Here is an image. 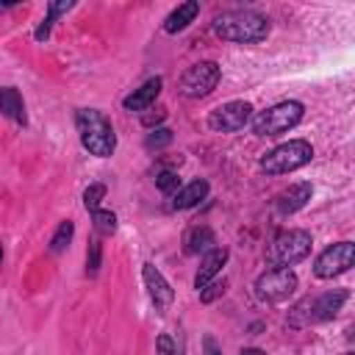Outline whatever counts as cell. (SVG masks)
<instances>
[{"instance_id":"29","label":"cell","mask_w":355,"mask_h":355,"mask_svg":"<svg viewBox=\"0 0 355 355\" xmlns=\"http://www.w3.org/2000/svg\"><path fill=\"white\" fill-rule=\"evenodd\" d=\"M202 355H222V349H219V344H216V338L211 333L202 336Z\"/></svg>"},{"instance_id":"19","label":"cell","mask_w":355,"mask_h":355,"mask_svg":"<svg viewBox=\"0 0 355 355\" xmlns=\"http://www.w3.org/2000/svg\"><path fill=\"white\" fill-rule=\"evenodd\" d=\"M72 6H75L72 0H50V3H47V17H44V19L39 22V28L33 31V39H36V42H44V39L50 36V28H53V22H55L61 14H67Z\"/></svg>"},{"instance_id":"12","label":"cell","mask_w":355,"mask_h":355,"mask_svg":"<svg viewBox=\"0 0 355 355\" xmlns=\"http://www.w3.org/2000/svg\"><path fill=\"white\" fill-rule=\"evenodd\" d=\"M311 194H313V186H311V183H305V180H302V183H294V186L283 189V191L275 197V208H277V214H283V216L297 214L300 208L308 205Z\"/></svg>"},{"instance_id":"30","label":"cell","mask_w":355,"mask_h":355,"mask_svg":"<svg viewBox=\"0 0 355 355\" xmlns=\"http://www.w3.org/2000/svg\"><path fill=\"white\" fill-rule=\"evenodd\" d=\"M239 355H266V352H263V349H258V347H244Z\"/></svg>"},{"instance_id":"9","label":"cell","mask_w":355,"mask_h":355,"mask_svg":"<svg viewBox=\"0 0 355 355\" xmlns=\"http://www.w3.org/2000/svg\"><path fill=\"white\" fill-rule=\"evenodd\" d=\"M252 111L255 108L247 100H227L208 114V128L216 133H236L252 122Z\"/></svg>"},{"instance_id":"28","label":"cell","mask_w":355,"mask_h":355,"mask_svg":"<svg viewBox=\"0 0 355 355\" xmlns=\"http://www.w3.org/2000/svg\"><path fill=\"white\" fill-rule=\"evenodd\" d=\"M164 119H166V111H158V108H155V114H141V122L147 128H161Z\"/></svg>"},{"instance_id":"33","label":"cell","mask_w":355,"mask_h":355,"mask_svg":"<svg viewBox=\"0 0 355 355\" xmlns=\"http://www.w3.org/2000/svg\"><path fill=\"white\" fill-rule=\"evenodd\" d=\"M344 355H352V352H344Z\"/></svg>"},{"instance_id":"25","label":"cell","mask_w":355,"mask_h":355,"mask_svg":"<svg viewBox=\"0 0 355 355\" xmlns=\"http://www.w3.org/2000/svg\"><path fill=\"white\" fill-rule=\"evenodd\" d=\"M105 200V183H92L86 191H83V208L92 214L100 208V202Z\"/></svg>"},{"instance_id":"17","label":"cell","mask_w":355,"mask_h":355,"mask_svg":"<svg viewBox=\"0 0 355 355\" xmlns=\"http://www.w3.org/2000/svg\"><path fill=\"white\" fill-rule=\"evenodd\" d=\"M0 114L17 125H28V114H25V100L14 86H0Z\"/></svg>"},{"instance_id":"2","label":"cell","mask_w":355,"mask_h":355,"mask_svg":"<svg viewBox=\"0 0 355 355\" xmlns=\"http://www.w3.org/2000/svg\"><path fill=\"white\" fill-rule=\"evenodd\" d=\"M75 128H78L80 144H83V150L89 155H97V158H111L114 155L116 133H114L111 119L103 111H97V108H78Z\"/></svg>"},{"instance_id":"31","label":"cell","mask_w":355,"mask_h":355,"mask_svg":"<svg viewBox=\"0 0 355 355\" xmlns=\"http://www.w3.org/2000/svg\"><path fill=\"white\" fill-rule=\"evenodd\" d=\"M8 8H14V3H0V14H3V11H8Z\"/></svg>"},{"instance_id":"8","label":"cell","mask_w":355,"mask_h":355,"mask_svg":"<svg viewBox=\"0 0 355 355\" xmlns=\"http://www.w3.org/2000/svg\"><path fill=\"white\" fill-rule=\"evenodd\" d=\"M352 263H355V244L352 241H336L324 252H319V258L313 261V275L319 280H333V277L349 272Z\"/></svg>"},{"instance_id":"13","label":"cell","mask_w":355,"mask_h":355,"mask_svg":"<svg viewBox=\"0 0 355 355\" xmlns=\"http://www.w3.org/2000/svg\"><path fill=\"white\" fill-rule=\"evenodd\" d=\"M161 86H164L161 75H155V78L144 80L139 89H133V92H130V94L122 100V108H125V111H147V108H150V105L158 100Z\"/></svg>"},{"instance_id":"22","label":"cell","mask_w":355,"mask_h":355,"mask_svg":"<svg viewBox=\"0 0 355 355\" xmlns=\"http://www.w3.org/2000/svg\"><path fill=\"white\" fill-rule=\"evenodd\" d=\"M155 186H158L161 194L175 197L180 191V178H178L175 169H155Z\"/></svg>"},{"instance_id":"27","label":"cell","mask_w":355,"mask_h":355,"mask_svg":"<svg viewBox=\"0 0 355 355\" xmlns=\"http://www.w3.org/2000/svg\"><path fill=\"white\" fill-rule=\"evenodd\" d=\"M155 352H158V355H178V349H175V344H172V336L161 333V336L155 338Z\"/></svg>"},{"instance_id":"26","label":"cell","mask_w":355,"mask_h":355,"mask_svg":"<svg viewBox=\"0 0 355 355\" xmlns=\"http://www.w3.org/2000/svg\"><path fill=\"white\" fill-rule=\"evenodd\" d=\"M219 294H225V280L219 283V280H211L205 288H200V300L202 302H214Z\"/></svg>"},{"instance_id":"23","label":"cell","mask_w":355,"mask_h":355,"mask_svg":"<svg viewBox=\"0 0 355 355\" xmlns=\"http://www.w3.org/2000/svg\"><path fill=\"white\" fill-rule=\"evenodd\" d=\"M172 130L169 128H153L147 136H144V150H150V153H158V150H164V147H169L172 144Z\"/></svg>"},{"instance_id":"24","label":"cell","mask_w":355,"mask_h":355,"mask_svg":"<svg viewBox=\"0 0 355 355\" xmlns=\"http://www.w3.org/2000/svg\"><path fill=\"white\" fill-rule=\"evenodd\" d=\"M100 266H103V244H100V239H92L86 247V275L94 277L100 272Z\"/></svg>"},{"instance_id":"16","label":"cell","mask_w":355,"mask_h":355,"mask_svg":"<svg viewBox=\"0 0 355 355\" xmlns=\"http://www.w3.org/2000/svg\"><path fill=\"white\" fill-rule=\"evenodd\" d=\"M208 191H211L208 180H205V178H197V180H191V183L180 186V191L172 197V208H175V211L194 208V205H200V202L208 197Z\"/></svg>"},{"instance_id":"21","label":"cell","mask_w":355,"mask_h":355,"mask_svg":"<svg viewBox=\"0 0 355 355\" xmlns=\"http://www.w3.org/2000/svg\"><path fill=\"white\" fill-rule=\"evenodd\" d=\"M92 227H94L97 236H111L116 230V214L114 211H105V208L92 211Z\"/></svg>"},{"instance_id":"14","label":"cell","mask_w":355,"mask_h":355,"mask_svg":"<svg viewBox=\"0 0 355 355\" xmlns=\"http://www.w3.org/2000/svg\"><path fill=\"white\" fill-rule=\"evenodd\" d=\"M227 247H214L211 252H205L202 255V261H200V269H197V275H194V288L200 291V288H205L219 272H222V266L227 263Z\"/></svg>"},{"instance_id":"3","label":"cell","mask_w":355,"mask_h":355,"mask_svg":"<svg viewBox=\"0 0 355 355\" xmlns=\"http://www.w3.org/2000/svg\"><path fill=\"white\" fill-rule=\"evenodd\" d=\"M347 300H349L347 288H330V291L316 294V297H302L297 305L288 308L286 322H288V327H311V324L327 322L344 308Z\"/></svg>"},{"instance_id":"7","label":"cell","mask_w":355,"mask_h":355,"mask_svg":"<svg viewBox=\"0 0 355 355\" xmlns=\"http://www.w3.org/2000/svg\"><path fill=\"white\" fill-rule=\"evenodd\" d=\"M219 78H222V69H219L216 61H200V64H191L180 75L178 89L189 100H202V97H208L219 86Z\"/></svg>"},{"instance_id":"4","label":"cell","mask_w":355,"mask_h":355,"mask_svg":"<svg viewBox=\"0 0 355 355\" xmlns=\"http://www.w3.org/2000/svg\"><path fill=\"white\" fill-rule=\"evenodd\" d=\"M311 247H313V239H311L308 230H302V227L283 230L272 239V244L266 250V263L272 269H288V266L305 261Z\"/></svg>"},{"instance_id":"32","label":"cell","mask_w":355,"mask_h":355,"mask_svg":"<svg viewBox=\"0 0 355 355\" xmlns=\"http://www.w3.org/2000/svg\"><path fill=\"white\" fill-rule=\"evenodd\" d=\"M0 263H3V244H0Z\"/></svg>"},{"instance_id":"6","label":"cell","mask_w":355,"mask_h":355,"mask_svg":"<svg viewBox=\"0 0 355 355\" xmlns=\"http://www.w3.org/2000/svg\"><path fill=\"white\" fill-rule=\"evenodd\" d=\"M305 116V105L300 100H283L269 105L266 111H261L258 116H252V133L255 136H280L288 133L291 128H297Z\"/></svg>"},{"instance_id":"1","label":"cell","mask_w":355,"mask_h":355,"mask_svg":"<svg viewBox=\"0 0 355 355\" xmlns=\"http://www.w3.org/2000/svg\"><path fill=\"white\" fill-rule=\"evenodd\" d=\"M214 33L233 44H258L269 36V19L252 8L222 11L214 19Z\"/></svg>"},{"instance_id":"10","label":"cell","mask_w":355,"mask_h":355,"mask_svg":"<svg viewBox=\"0 0 355 355\" xmlns=\"http://www.w3.org/2000/svg\"><path fill=\"white\" fill-rule=\"evenodd\" d=\"M300 280L291 269H269L255 280V297L261 302H283L297 291Z\"/></svg>"},{"instance_id":"20","label":"cell","mask_w":355,"mask_h":355,"mask_svg":"<svg viewBox=\"0 0 355 355\" xmlns=\"http://www.w3.org/2000/svg\"><path fill=\"white\" fill-rule=\"evenodd\" d=\"M72 236H75V222L72 219H64L58 227H55V233H53V239H50V252H64L67 247H69V241H72Z\"/></svg>"},{"instance_id":"11","label":"cell","mask_w":355,"mask_h":355,"mask_svg":"<svg viewBox=\"0 0 355 355\" xmlns=\"http://www.w3.org/2000/svg\"><path fill=\"white\" fill-rule=\"evenodd\" d=\"M141 277H144V286H147V294H150V300H153L155 311L169 308V305H172V300H175V291H172L169 280L161 275V269H158L155 263H150V261H147V263L141 266Z\"/></svg>"},{"instance_id":"15","label":"cell","mask_w":355,"mask_h":355,"mask_svg":"<svg viewBox=\"0 0 355 355\" xmlns=\"http://www.w3.org/2000/svg\"><path fill=\"white\" fill-rule=\"evenodd\" d=\"M214 247H216V236H214V230L208 225H194L183 236V252L186 255H200V252L205 255Z\"/></svg>"},{"instance_id":"18","label":"cell","mask_w":355,"mask_h":355,"mask_svg":"<svg viewBox=\"0 0 355 355\" xmlns=\"http://www.w3.org/2000/svg\"><path fill=\"white\" fill-rule=\"evenodd\" d=\"M197 14H200V3H197V0H186V3H180L178 8H172V11L166 14L164 31H166V33H180V31H186V28L194 22Z\"/></svg>"},{"instance_id":"5","label":"cell","mask_w":355,"mask_h":355,"mask_svg":"<svg viewBox=\"0 0 355 355\" xmlns=\"http://www.w3.org/2000/svg\"><path fill=\"white\" fill-rule=\"evenodd\" d=\"M311 158H313L311 141H305V139H288V141L272 147V150L261 158L258 166H261V172H266V175H288V172L302 169L305 164H311Z\"/></svg>"}]
</instances>
